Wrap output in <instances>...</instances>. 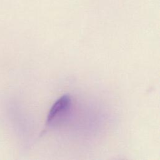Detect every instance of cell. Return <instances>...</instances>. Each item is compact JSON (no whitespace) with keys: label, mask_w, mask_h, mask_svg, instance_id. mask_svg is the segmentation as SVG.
I'll use <instances>...</instances> for the list:
<instances>
[{"label":"cell","mask_w":160,"mask_h":160,"mask_svg":"<svg viewBox=\"0 0 160 160\" xmlns=\"http://www.w3.org/2000/svg\"><path fill=\"white\" fill-rule=\"evenodd\" d=\"M70 102L71 99L68 95H64L59 98L50 109L48 114L47 124H50L59 113L67 109L70 104Z\"/></svg>","instance_id":"1"}]
</instances>
